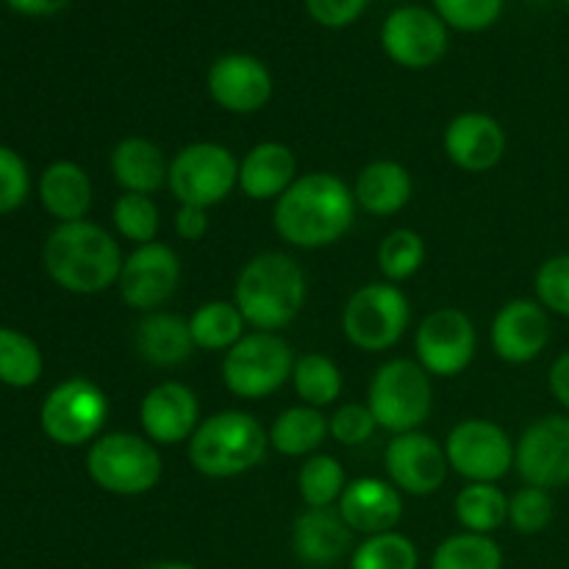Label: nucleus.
<instances>
[{
    "label": "nucleus",
    "mask_w": 569,
    "mask_h": 569,
    "mask_svg": "<svg viewBox=\"0 0 569 569\" xmlns=\"http://www.w3.org/2000/svg\"><path fill=\"white\" fill-rule=\"evenodd\" d=\"M356 222L353 189L331 172L300 176L272 209L278 237L300 250L337 244Z\"/></svg>",
    "instance_id": "1"
},
{
    "label": "nucleus",
    "mask_w": 569,
    "mask_h": 569,
    "mask_svg": "<svg viewBox=\"0 0 569 569\" xmlns=\"http://www.w3.org/2000/svg\"><path fill=\"white\" fill-rule=\"evenodd\" d=\"M50 281L72 295H100L120 281L122 256L117 239L89 220L59 222L42 248Z\"/></svg>",
    "instance_id": "2"
},
{
    "label": "nucleus",
    "mask_w": 569,
    "mask_h": 569,
    "mask_svg": "<svg viewBox=\"0 0 569 569\" xmlns=\"http://www.w3.org/2000/svg\"><path fill=\"white\" fill-rule=\"evenodd\" d=\"M306 295L309 283L303 267L276 250L253 256L233 283V303L253 331L278 333L292 326L303 311Z\"/></svg>",
    "instance_id": "3"
},
{
    "label": "nucleus",
    "mask_w": 569,
    "mask_h": 569,
    "mask_svg": "<svg viewBox=\"0 0 569 569\" xmlns=\"http://www.w3.org/2000/svg\"><path fill=\"white\" fill-rule=\"evenodd\" d=\"M270 448V433L248 411H220L200 420L189 439V461L206 478H237L256 470Z\"/></svg>",
    "instance_id": "4"
},
{
    "label": "nucleus",
    "mask_w": 569,
    "mask_h": 569,
    "mask_svg": "<svg viewBox=\"0 0 569 569\" xmlns=\"http://www.w3.org/2000/svg\"><path fill=\"white\" fill-rule=\"evenodd\" d=\"M87 472L103 492L139 498L159 483L161 456L148 437L128 431L103 433L89 445Z\"/></svg>",
    "instance_id": "5"
},
{
    "label": "nucleus",
    "mask_w": 569,
    "mask_h": 569,
    "mask_svg": "<svg viewBox=\"0 0 569 569\" xmlns=\"http://www.w3.org/2000/svg\"><path fill=\"white\" fill-rule=\"evenodd\" d=\"M367 406L376 417L378 428L389 433L420 431L433 406L431 376L420 361L392 359L378 367L367 389Z\"/></svg>",
    "instance_id": "6"
},
{
    "label": "nucleus",
    "mask_w": 569,
    "mask_h": 569,
    "mask_svg": "<svg viewBox=\"0 0 569 569\" xmlns=\"http://www.w3.org/2000/svg\"><path fill=\"white\" fill-rule=\"evenodd\" d=\"M411 326V303L398 283L372 281L356 289L342 311V333L365 353H383Z\"/></svg>",
    "instance_id": "7"
},
{
    "label": "nucleus",
    "mask_w": 569,
    "mask_h": 569,
    "mask_svg": "<svg viewBox=\"0 0 569 569\" xmlns=\"http://www.w3.org/2000/svg\"><path fill=\"white\" fill-rule=\"evenodd\" d=\"M295 353L270 331H250L222 356V383L242 400H261L292 381Z\"/></svg>",
    "instance_id": "8"
},
{
    "label": "nucleus",
    "mask_w": 569,
    "mask_h": 569,
    "mask_svg": "<svg viewBox=\"0 0 569 569\" xmlns=\"http://www.w3.org/2000/svg\"><path fill=\"white\" fill-rule=\"evenodd\" d=\"M109 420V398L89 378H67L48 392L39 409V426L50 442L61 448H81L103 437Z\"/></svg>",
    "instance_id": "9"
},
{
    "label": "nucleus",
    "mask_w": 569,
    "mask_h": 569,
    "mask_svg": "<svg viewBox=\"0 0 569 569\" xmlns=\"http://www.w3.org/2000/svg\"><path fill=\"white\" fill-rule=\"evenodd\" d=\"M167 187L181 206L211 209L239 187V161L226 144L192 142L170 161Z\"/></svg>",
    "instance_id": "10"
},
{
    "label": "nucleus",
    "mask_w": 569,
    "mask_h": 569,
    "mask_svg": "<svg viewBox=\"0 0 569 569\" xmlns=\"http://www.w3.org/2000/svg\"><path fill=\"white\" fill-rule=\"evenodd\" d=\"M445 456L450 470L470 483H498L515 467V442L498 422L472 417L448 433Z\"/></svg>",
    "instance_id": "11"
},
{
    "label": "nucleus",
    "mask_w": 569,
    "mask_h": 569,
    "mask_svg": "<svg viewBox=\"0 0 569 569\" xmlns=\"http://www.w3.org/2000/svg\"><path fill=\"white\" fill-rule=\"evenodd\" d=\"M417 361L428 376L456 378L472 365L478 350L476 322L461 309L445 306L422 317L415 333Z\"/></svg>",
    "instance_id": "12"
},
{
    "label": "nucleus",
    "mask_w": 569,
    "mask_h": 569,
    "mask_svg": "<svg viewBox=\"0 0 569 569\" xmlns=\"http://www.w3.org/2000/svg\"><path fill=\"white\" fill-rule=\"evenodd\" d=\"M515 467L526 487H569V415H545L533 420L515 442Z\"/></svg>",
    "instance_id": "13"
},
{
    "label": "nucleus",
    "mask_w": 569,
    "mask_h": 569,
    "mask_svg": "<svg viewBox=\"0 0 569 569\" xmlns=\"http://www.w3.org/2000/svg\"><path fill=\"white\" fill-rule=\"evenodd\" d=\"M381 44L395 64L406 70H428L448 53V26L422 6H400L383 20Z\"/></svg>",
    "instance_id": "14"
},
{
    "label": "nucleus",
    "mask_w": 569,
    "mask_h": 569,
    "mask_svg": "<svg viewBox=\"0 0 569 569\" xmlns=\"http://www.w3.org/2000/svg\"><path fill=\"white\" fill-rule=\"evenodd\" d=\"M178 283H181V259L176 250L164 242H148L126 256L117 289L122 303L150 315L176 295Z\"/></svg>",
    "instance_id": "15"
},
{
    "label": "nucleus",
    "mask_w": 569,
    "mask_h": 569,
    "mask_svg": "<svg viewBox=\"0 0 569 569\" xmlns=\"http://www.w3.org/2000/svg\"><path fill=\"white\" fill-rule=\"evenodd\" d=\"M383 467H387L389 481L400 492L415 495V498H428V495L439 492L450 470L445 445H439L431 433L422 431L398 433L387 445Z\"/></svg>",
    "instance_id": "16"
},
{
    "label": "nucleus",
    "mask_w": 569,
    "mask_h": 569,
    "mask_svg": "<svg viewBox=\"0 0 569 569\" xmlns=\"http://www.w3.org/2000/svg\"><path fill=\"white\" fill-rule=\"evenodd\" d=\"M211 100L231 114H256L272 98V76L261 59L250 53H226L206 76Z\"/></svg>",
    "instance_id": "17"
},
{
    "label": "nucleus",
    "mask_w": 569,
    "mask_h": 569,
    "mask_svg": "<svg viewBox=\"0 0 569 569\" xmlns=\"http://www.w3.org/2000/svg\"><path fill=\"white\" fill-rule=\"evenodd\" d=\"M492 350L506 365H528L545 353L550 342V315L537 298H515L492 320Z\"/></svg>",
    "instance_id": "18"
},
{
    "label": "nucleus",
    "mask_w": 569,
    "mask_h": 569,
    "mask_svg": "<svg viewBox=\"0 0 569 569\" xmlns=\"http://www.w3.org/2000/svg\"><path fill=\"white\" fill-rule=\"evenodd\" d=\"M139 422L156 448L189 442L200 426L198 395L181 381L156 383L139 403Z\"/></svg>",
    "instance_id": "19"
},
{
    "label": "nucleus",
    "mask_w": 569,
    "mask_h": 569,
    "mask_svg": "<svg viewBox=\"0 0 569 569\" xmlns=\"http://www.w3.org/2000/svg\"><path fill=\"white\" fill-rule=\"evenodd\" d=\"M442 148L445 156L459 170L478 176V172L495 170L503 161L509 137H506L503 126L492 114L465 111V114L453 117L448 122L442 133Z\"/></svg>",
    "instance_id": "20"
},
{
    "label": "nucleus",
    "mask_w": 569,
    "mask_h": 569,
    "mask_svg": "<svg viewBox=\"0 0 569 569\" xmlns=\"http://www.w3.org/2000/svg\"><path fill=\"white\" fill-rule=\"evenodd\" d=\"M337 509L350 531L376 537V533L395 531L403 520V492L392 481L365 476L348 481Z\"/></svg>",
    "instance_id": "21"
},
{
    "label": "nucleus",
    "mask_w": 569,
    "mask_h": 569,
    "mask_svg": "<svg viewBox=\"0 0 569 569\" xmlns=\"http://www.w3.org/2000/svg\"><path fill=\"white\" fill-rule=\"evenodd\" d=\"M353 542V531L339 509H306L292 526V550L303 565L331 567L345 559Z\"/></svg>",
    "instance_id": "22"
},
{
    "label": "nucleus",
    "mask_w": 569,
    "mask_h": 569,
    "mask_svg": "<svg viewBox=\"0 0 569 569\" xmlns=\"http://www.w3.org/2000/svg\"><path fill=\"white\" fill-rule=\"evenodd\" d=\"M298 181V161L283 142H259L239 161V189L250 200H278Z\"/></svg>",
    "instance_id": "23"
},
{
    "label": "nucleus",
    "mask_w": 569,
    "mask_h": 569,
    "mask_svg": "<svg viewBox=\"0 0 569 569\" xmlns=\"http://www.w3.org/2000/svg\"><path fill=\"white\" fill-rule=\"evenodd\" d=\"M415 194V181L403 164L389 159L370 161L365 170L356 176L353 198L356 206L376 217H392L409 206Z\"/></svg>",
    "instance_id": "24"
},
{
    "label": "nucleus",
    "mask_w": 569,
    "mask_h": 569,
    "mask_svg": "<svg viewBox=\"0 0 569 569\" xmlns=\"http://www.w3.org/2000/svg\"><path fill=\"white\" fill-rule=\"evenodd\" d=\"M109 170L122 192L133 194L156 192L164 187L167 176H170V164H167L161 148L144 137L120 139L109 156Z\"/></svg>",
    "instance_id": "25"
},
{
    "label": "nucleus",
    "mask_w": 569,
    "mask_h": 569,
    "mask_svg": "<svg viewBox=\"0 0 569 569\" xmlns=\"http://www.w3.org/2000/svg\"><path fill=\"white\" fill-rule=\"evenodd\" d=\"M39 200L59 222H78L92 209V181L76 161H53L39 178Z\"/></svg>",
    "instance_id": "26"
},
{
    "label": "nucleus",
    "mask_w": 569,
    "mask_h": 569,
    "mask_svg": "<svg viewBox=\"0 0 569 569\" xmlns=\"http://www.w3.org/2000/svg\"><path fill=\"white\" fill-rule=\"evenodd\" d=\"M137 353L153 367H176L192 356L194 342L189 320L170 311H150L137 328Z\"/></svg>",
    "instance_id": "27"
},
{
    "label": "nucleus",
    "mask_w": 569,
    "mask_h": 569,
    "mask_svg": "<svg viewBox=\"0 0 569 569\" xmlns=\"http://www.w3.org/2000/svg\"><path fill=\"white\" fill-rule=\"evenodd\" d=\"M267 433H270V445L281 456H289V459H303L306 456L309 459L331 437V428H328V417L320 409L292 406L276 417Z\"/></svg>",
    "instance_id": "28"
},
{
    "label": "nucleus",
    "mask_w": 569,
    "mask_h": 569,
    "mask_svg": "<svg viewBox=\"0 0 569 569\" xmlns=\"http://www.w3.org/2000/svg\"><path fill=\"white\" fill-rule=\"evenodd\" d=\"M244 317L233 300H209L189 317L194 348L228 353L244 337Z\"/></svg>",
    "instance_id": "29"
},
{
    "label": "nucleus",
    "mask_w": 569,
    "mask_h": 569,
    "mask_svg": "<svg viewBox=\"0 0 569 569\" xmlns=\"http://www.w3.org/2000/svg\"><path fill=\"white\" fill-rule=\"evenodd\" d=\"M456 520L465 531L492 537L509 522V498L495 483H467L453 500Z\"/></svg>",
    "instance_id": "30"
},
{
    "label": "nucleus",
    "mask_w": 569,
    "mask_h": 569,
    "mask_svg": "<svg viewBox=\"0 0 569 569\" xmlns=\"http://www.w3.org/2000/svg\"><path fill=\"white\" fill-rule=\"evenodd\" d=\"M292 387L298 392V398L303 400V406L326 409V406L337 403L339 395H342V370L328 356L306 353L300 359H295Z\"/></svg>",
    "instance_id": "31"
},
{
    "label": "nucleus",
    "mask_w": 569,
    "mask_h": 569,
    "mask_svg": "<svg viewBox=\"0 0 569 569\" xmlns=\"http://www.w3.org/2000/svg\"><path fill=\"white\" fill-rule=\"evenodd\" d=\"M44 359L39 345L17 328H0V383L28 389L42 378Z\"/></svg>",
    "instance_id": "32"
},
{
    "label": "nucleus",
    "mask_w": 569,
    "mask_h": 569,
    "mask_svg": "<svg viewBox=\"0 0 569 569\" xmlns=\"http://www.w3.org/2000/svg\"><path fill=\"white\" fill-rule=\"evenodd\" d=\"M431 569H503V550L492 537L461 531L433 550Z\"/></svg>",
    "instance_id": "33"
},
{
    "label": "nucleus",
    "mask_w": 569,
    "mask_h": 569,
    "mask_svg": "<svg viewBox=\"0 0 569 569\" xmlns=\"http://www.w3.org/2000/svg\"><path fill=\"white\" fill-rule=\"evenodd\" d=\"M345 487H348V472L333 456H309L298 472V492L306 509H331L333 503H339Z\"/></svg>",
    "instance_id": "34"
},
{
    "label": "nucleus",
    "mask_w": 569,
    "mask_h": 569,
    "mask_svg": "<svg viewBox=\"0 0 569 569\" xmlns=\"http://www.w3.org/2000/svg\"><path fill=\"white\" fill-rule=\"evenodd\" d=\"M350 569H420V550L398 531L376 533L353 550Z\"/></svg>",
    "instance_id": "35"
},
{
    "label": "nucleus",
    "mask_w": 569,
    "mask_h": 569,
    "mask_svg": "<svg viewBox=\"0 0 569 569\" xmlns=\"http://www.w3.org/2000/svg\"><path fill=\"white\" fill-rule=\"evenodd\" d=\"M426 261V242L411 228H395L378 244V267L389 283L409 281Z\"/></svg>",
    "instance_id": "36"
},
{
    "label": "nucleus",
    "mask_w": 569,
    "mask_h": 569,
    "mask_svg": "<svg viewBox=\"0 0 569 569\" xmlns=\"http://www.w3.org/2000/svg\"><path fill=\"white\" fill-rule=\"evenodd\" d=\"M111 222H114L117 233L137 244V248L139 244L156 242V233L161 228L159 206L153 203L150 194L122 192L117 198L114 209H111Z\"/></svg>",
    "instance_id": "37"
},
{
    "label": "nucleus",
    "mask_w": 569,
    "mask_h": 569,
    "mask_svg": "<svg viewBox=\"0 0 569 569\" xmlns=\"http://www.w3.org/2000/svg\"><path fill=\"white\" fill-rule=\"evenodd\" d=\"M553 515L556 503L548 489L522 487L509 498V522L522 537L548 531V526L553 522Z\"/></svg>",
    "instance_id": "38"
},
{
    "label": "nucleus",
    "mask_w": 569,
    "mask_h": 569,
    "mask_svg": "<svg viewBox=\"0 0 569 569\" xmlns=\"http://www.w3.org/2000/svg\"><path fill=\"white\" fill-rule=\"evenodd\" d=\"M506 0H433V11L456 31H487L500 20Z\"/></svg>",
    "instance_id": "39"
},
{
    "label": "nucleus",
    "mask_w": 569,
    "mask_h": 569,
    "mask_svg": "<svg viewBox=\"0 0 569 569\" xmlns=\"http://www.w3.org/2000/svg\"><path fill=\"white\" fill-rule=\"evenodd\" d=\"M533 292L548 315L569 317V253L550 256L539 264Z\"/></svg>",
    "instance_id": "40"
},
{
    "label": "nucleus",
    "mask_w": 569,
    "mask_h": 569,
    "mask_svg": "<svg viewBox=\"0 0 569 569\" xmlns=\"http://www.w3.org/2000/svg\"><path fill=\"white\" fill-rule=\"evenodd\" d=\"M328 428H331L333 442L345 445V448H359V445L370 442L378 422L367 403H345L328 417Z\"/></svg>",
    "instance_id": "41"
},
{
    "label": "nucleus",
    "mask_w": 569,
    "mask_h": 569,
    "mask_svg": "<svg viewBox=\"0 0 569 569\" xmlns=\"http://www.w3.org/2000/svg\"><path fill=\"white\" fill-rule=\"evenodd\" d=\"M31 192V172L17 150L0 144V214L20 209Z\"/></svg>",
    "instance_id": "42"
},
{
    "label": "nucleus",
    "mask_w": 569,
    "mask_h": 569,
    "mask_svg": "<svg viewBox=\"0 0 569 569\" xmlns=\"http://www.w3.org/2000/svg\"><path fill=\"white\" fill-rule=\"evenodd\" d=\"M311 20L322 28H348L365 14L370 0H303Z\"/></svg>",
    "instance_id": "43"
},
{
    "label": "nucleus",
    "mask_w": 569,
    "mask_h": 569,
    "mask_svg": "<svg viewBox=\"0 0 569 569\" xmlns=\"http://www.w3.org/2000/svg\"><path fill=\"white\" fill-rule=\"evenodd\" d=\"M176 233L183 242H200L209 233V209L198 206H178Z\"/></svg>",
    "instance_id": "44"
},
{
    "label": "nucleus",
    "mask_w": 569,
    "mask_h": 569,
    "mask_svg": "<svg viewBox=\"0 0 569 569\" xmlns=\"http://www.w3.org/2000/svg\"><path fill=\"white\" fill-rule=\"evenodd\" d=\"M548 387H550V392H553L556 403H559L561 409L569 415V350L556 356L553 367H550Z\"/></svg>",
    "instance_id": "45"
},
{
    "label": "nucleus",
    "mask_w": 569,
    "mask_h": 569,
    "mask_svg": "<svg viewBox=\"0 0 569 569\" xmlns=\"http://www.w3.org/2000/svg\"><path fill=\"white\" fill-rule=\"evenodd\" d=\"M11 11L26 17H50L59 14L70 0H3Z\"/></svg>",
    "instance_id": "46"
},
{
    "label": "nucleus",
    "mask_w": 569,
    "mask_h": 569,
    "mask_svg": "<svg viewBox=\"0 0 569 569\" xmlns=\"http://www.w3.org/2000/svg\"><path fill=\"white\" fill-rule=\"evenodd\" d=\"M142 569H200V567L187 565V561H156V565H148Z\"/></svg>",
    "instance_id": "47"
},
{
    "label": "nucleus",
    "mask_w": 569,
    "mask_h": 569,
    "mask_svg": "<svg viewBox=\"0 0 569 569\" xmlns=\"http://www.w3.org/2000/svg\"><path fill=\"white\" fill-rule=\"evenodd\" d=\"M567 6H569V0H567Z\"/></svg>",
    "instance_id": "48"
}]
</instances>
